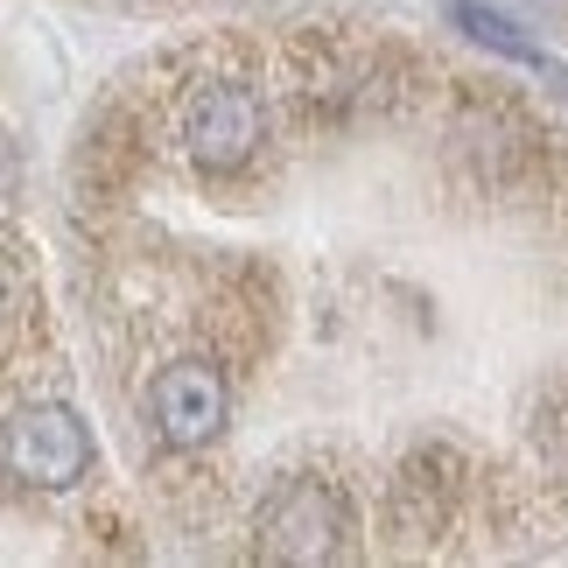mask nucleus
<instances>
[{"mask_svg": "<svg viewBox=\"0 0 568 568\" xmlns=\"http://www.w3.org/2000/svg\"><path fill=\"white\" fill-rule=\"evenodd\" d=\"M260 555L267 561H337L352 555V498L331 477H281L260 498Z\"/></svg>", "mask_w": 568, "mask_h": 568, "instance_id": "nucleus-1", "label": "nucleus"}, {"mask_svg": "<svg viewBox=\"0 0 568 568\" xmlns=\"http://www.w3.org/2000/svg\"><path fill=\"white\" fill-rule=\"evenodd\" d=\"M176 141L204 176H239V169L260 155V141H267V105H260V92L239 84V78L196 84L183 120H176Z\"/></svg>", "mask_w": 568, "mask_h": 568, "instance_id": "nucleus-2", "label": "nucleus"}, {"mask_svg": "<svg viewBox=\"0 0 568 568\" xmlns=\"http://www.w3.org/2000/svg\"><path fill=\"white\" fill-rule=\"evenodd\" d=\"M0 456H8V470L21 477V485L71 491L78 477L92 470V428H84L71 407L36 400V407L8 414V428H0Z\"/></svg>", "mask_w": 568, "mask_h": 568, "instance_id": "nucleus-3", "label": "nucleus"}, {"mask_svg": "<svg viewBox=\"0 0 568 568\" xmlns=\"http://www.w3.org/2000/svg\"><path fill=\"white\" fill-rule=\"evenodd\" d=\"M232 422V379L211 358H176L148 386V428L169 449H211Z\"/></svg>", "mask_w": 568, "mask_h": 568, "instance_id": "nucleus-4", "label": "nucleus"}, {"mask_svg": "<svg viewBox=\"0 0 568 568\" xmlns=\"http://www.w3.org/2000/svg\"><path fill=\"white\" fill-rule=\"evenodd\" d=\"M449 148H456V162L470 169L485 190H513V183H527L534 176V162H540V134L527 120H513V113H464L456 120V134H449Z\"/></svg>", "mask_w": 568, "mask_h": 568, "instance_id": "nucleus-5", "label": "nucleus"}, {"mask_svg": "<svg viewBox=\"0 0 568 568\" xmlns=\"http://www.w3.org/2000/svg\"><path fill=\"white\" fill-rule=\"evenodd\" d=\"M456 506H464V456L456 449H422L407 456V470L393 477V527L400 534H443Z\"/></svg>", "mask_w": 568, "mask_h": 568, "instance_id": "nucleus-6", "label": "nucleus"}, {"mask_svg": "<svg viewBox=\"0 0 568 568\" xmlns=\"http://www.w3.org/2000/svg\"><path fill=\"white\" fill-rule=\"evenodd\" d=\"M449 14H456V21H464V29H470L477 42H491V50H498V57H519V63H548V57H540V42H527V36H519V29H513V21H506V14H491V8H477V0H449Z\"/></svg>", "mask_w": 568, "mask_h": 568, "instance_id": "nucleus-7", "label": "nucleus"}, {"mask_svg": "<svg viewBox=\"0 0 568 568\" xmlns=\"http://www.w3.org/2000/svg\"><path fill=\"white\" fill-rule=\"evenodd\" d=\"M534 435L548 449H568V379L540 393V407H534Z\"/></svg>", "mask_w": 568, "mask_h": 568, "instance_id": "nucleus-8", "label": "nucleus"}, {"mask_svg": "<svg viewBox=\"0 0 568 568\" xmlns=\"http://www.w3.org/2000/svg\"><path fill=\"white\" fill-rule=\"evenodd\" d=\"M14 190H21V155H14V141L0 134V204H8Z\"/></svg>", "mask_w": 568, "mask_h": 568, "instance_id": "nucleus-9", "label": "nucleus"}, {"mask_svg": "<svg viewBox=\"0 0 568 568\" xmlns=\"http://www.w3.org/2000/svg\"><path fill=\"white\" fill-rule=\"evenodd\" d=\"M0 323H8V281H0Z\"/></svg>", "mask_w": 568, "mask_h": 568, "instance_id": "nucleus-10", "label": "nucleus"}]
</instances>
